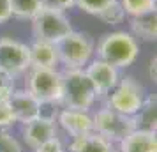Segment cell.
<instances>
[{"instance_id": "cell-17", "label": "cell", "mask_w": 157, "mask_h": 152, "mask_svg": "<svg viewBox=\"0 0 157 152\" xmlns=\"http://www.w3.org/2000/svg\"><path fill=\"white\" fill-rule=\"evenodd\" d=\"M43 7V0H11V13L20 20H32Z\"/></svg>"}, {"instance_id": "cell-4", "label": "cell", "mask_w": 157, "mask_h": 152, "mask_svg": "<svg viewBox=\"0 0 157 152\" xmlns=\"http://www.w3.org/2000/svg\"><path fill=\"white\" fill-rule=\"evenodd\" d=\"M27 90L43 104L60 103L64 92L62 72L55 67H29Z\"/></svg>"}, {"instance_id": "cell-5", "label": "cell", "mask_w": 157, "mask_h": 152, "mask_svg": "<svg viewBox=\"0 0 157 152\" xmlns=\"http://www.w3.org/2000/svg\"><path fill=\"white\" fill-rule=\"evenodd\" d=\"M147 99L145 88L132 76H125L118 80L115 88L108 94V108L118 111L122 115L136 117Z\"/></svg>"}, {"instance_id": "cell-18", "label": "cell", "mask_w": 157, "mask_h": 152, "mask_svg": "<svg viewBox=\"0 0 157 152\" xmlns=\"http://www.w3.org/2000/svg\"><path fill=\"white\" fill-rule=\"evenodd\" d=\"M127 16H138L148 11H155V0H118Z\"/></svg>"}, {"instance_id": "cell-26", "label": "cell", "mask_w": 157, "mask_h": 152, "mask_svg": "<svg viewBox=\"0 0 157 152\" xmlns=\"http://www.w3.org/2000/svg\"><path fill=\"white\" fill-rule=\"evenodd\" d=\"M46 7H51V9H57V11H62L65 13L67 9L74 7V0H43Z\"/></svg>"}, {"instance_id": "cell-6", "label": "cell", "mask_w": 157, "mask_h": 152, "mask_svg": "<svg viewBox=\"0 0 157 152\" xmlns=\"http://www.w3.org/2000/svg\"><path fill=\"white\" fill-rule=\"evenodd\" d=\"M32 32L36 41H46L55 44L69 32H72V25L65 13L44 6L32 18Z\"/></svg>"}, {"instance_id": "cell-8", "label": "cell", "mask_w": 157, "mask_h": 152, "mask_svg": "<svg viewBox=\"0 0 157 152\" xmlns=\"http://www.w3.org/2000/svg\"><path fill=\"white\" fill-rule=\"evenodd\" d=\"M30 67V48L13 37L0 39V71L14 78Z\"/></svg>"}, {"instance_id": "cell-27", "label": "cell", "mask_w": 157, "mask_h": 152, "mask_svg": "<svg viewBox=\"0 0 157 152\" xmlns=\"http://www.w3.org/2000/svg\"><path fill=\"white\" fill-rule=\"evenodd\" d=\"M13 18L11 13V0H0V25L7 23Z\"/></svg>"}, {"instance_id": "cell-1", "label": "cell", "mask_w": 157, "mask_h": 152, "mask_svg": "<svg viewBox=\"0 0 157 152\" xmlns=\"http://www.w3.org/2000/svg\"><path fill=\"white\" fill-rule=\"evenodd\" d=\"M97 58L111 64L117 69H125L136 62L140 55V46L136 37L131 32H109L99 39L97 43Z\"/></svg>"}, {"instance_id": "cell-9", "label": "cell", "mask_w": 157, "mask_h": 152, "mask_svg": "<svg viewBox=\"0 0 157 152\" xmlns=\"http://www.w3.org/2000/svg\"><path fill=\"white\" fill-rule=\"evenodd\" d=\"M85 72L90 78V81H92L94 88L97 92V97L108 95L115 88V85L118 83V80H120L118 69L113 67L111 64L104 62V60H101V58L90 60L85 65Z\"/></svg>"}, {"instance_id": "cell-10", "label": "cell", "mask_w": 157, "mask_h": 152, "mask_svg": "<svg viewBox=\"0 0 157 152\" xmlns=\"http://www.w3.org/2000/svg\"><path fill=\"white\" fill-rule=\"evenodd\" d=\"M9 106L13 110L16 122L29 124L41 117V108L43 103L37 101L29 90H14L13 95L9 97Z\"/></svg>"}, {"instance_id": "cell-19", "label": "cell", "mask_w": 157, "mask_h": 152, "mask_svg": "<svg viewBox=\"0 0 157 152\" xmlns=\"http://www.w3.org/2000/svg\"><path fill=\"white\" fill-rule=\"evenodd\" d=\"M134 119H136V124L141 122L145 126H148L147 129L155 131V97L145 99L141 110L138 111V117H134Z\"/></svg>"}, {"instance_id": "cell-23", "label": "cell", "mask_w": 157, "mask_h": 152, "mask_svg": "<svg viewBox=\"0 0 157 152\" xmlns=\"http://www.w3.org/2000/svg\"><path fill=\"white\" fill-rule=\"evenodd\" d=\"M14 92V78L0 71V101H9Z\"/></svg>"}, {"instance_id": "cell-20", "label": "cell", "mask_w": 157, "mask_h": 152, "mask_svg": "<svg viewBox=\"0 0 157 152\" xmlns=\"http://www.w3.org/2000/svg\"><path fill=\"white\" fill-rule=\"evenodd\" d=\"M97 18H101L102 21L106 23V25H118V23L124 21V18H125V13H124V9L122 6L118 4V0L113 2L111 6H108L102 13H101Z\"/></svg>"}, {"instance_id": "cell-3", "label": "cell", "mask_w": 157, "mask_h": 152, "mask_svg": "<svg viewBox=\"0 0 157 152\" xmlns=\"http://www.w3.org/2000/svg\"><path fill=\"white\" fill-rule=\"evenodd\" d=\"M55 48L58 55V64H62L65 69H83L92 60V55L95 51L90 36L76 30L69 32L58 43H55Z\"/></svg>"}, {"instance_id": "cell-21", "label": "cell", "mask_w": 157, "mask_h": 152, "mask_svg": "<svg viewBox=\"0 0 157 152\" xmlns=\"http://www.w3.org/2000/svg\"><path fill=\"white\" fill-rule=\"evenodd\" d=\"M117 0H74V6L79 7L81 11H85L88 14L99 16L108 6H111Z\"/></svg>"}, {"instance_id": "cell-12", "label": "cell", "mask_w": 157, "mask_h": 152, "mask_svg": "<svg viewBox=\"0 0 157 152\" xmlns=\"http://www.w3.org/2000/svg\"><path fill=\"white\" fill-rule=\"evenodd\" d=\"M58 124L72 138L94 131L92 117L88 115L86 111H81V110H71V108L62 110L60 115H58Z\"/></svg>"}, {"instance_id": "cell-7", "label": "cell", "mask_w": 157, "mask_h": 152, "mask_svg": "<svg viewBox=\"0 0 157 152\" xmlns=\"http://www.w3.org/2000/svg\"><path fill=\"white\" fill-rule=\"evenodd\" d=\"M94 131L99 133L101 136H104L108 142H120L122 138H125L138 127L134 117L122 115L118 111H115L111 108H101L97 110V113L92 117Z\"/></svg>"}, {"instance_id": "cell-25", "label": "cell", "mask_w": 157, "mask_h": 152, "mask_svg": "<svg viewBox=\"0 0 157 152\" xmlns=\"http://www.w3.org/2000/svg\"><path fill=\"white\" fill-rule=\"evenodd\" d=\"M34 150L36 152H64V143L60 142L58 136H53L50 140H46L44 143H41Z\"/></svg>"}, {"instance_id": "cell-13", "label": "cell", "mask_w": 157, "mask_h": 152, "mask_svg": "<svg viewBox=\"0 0 157 152\" xmlns=\"http://www.w3.org/2000/svg\"><path fill=\"white\" fill-rule=\"evenodd\" d=\"M118 143L120 152H157V136L152 129L136 127Z\"/></svg>"}, {"instance_id": "cell-28", "label": "cell", "mask_w": 157, "mask_h": 152, "mask_svg": "<svg viewBox=\"0 0 157 152\" xmlns=\"http://www.w3.org/2000/svg\"><path fill=\"white\" fill-rule=\"evenodd\" d=\"M150 78L155 81V57L152 58V62H150Z\"/></svg>"}, {"instance_id": "cell-2", "label": "cell", "mask_w": 157, "mask_h": 152, "mask_svg": "<svg viewBox=\"0 0 157 152\" xmlns=\"http://www.w3.org/2000/svg\"><path fill=\"white\" fill-rule=\"evenodd\" d=\"M62 81H64V92L60 103L65 108L88 111L97 99V92L90 78L86 76L85 69H64Z\"/></svg>"}, {"instance_id": "cell-22", "label": "cell", "mask_w": 157, "mask_h": 152, "mask_svg": "<svg viewBox=\"0 0 157 152\" xmlns=\"http://www.w3.org/2000/svg\"><path fill=\"white\" fill-rule=\"evenodd\" d=\"M0 152H23L21 145L18 143L13 134H9L7 131L0 133Z\"/></svg>"}, {"instance_id": "cell-16", "label": "cell", "mask_w": 157, "mask_h": 152, "mask_svg": "<svg viewBox=\"0 0 157 152\" xmlns=\"http://www.w3.org/2000/svg\"><path fill=\"white\" fill-rule=\"evenodd\" d=\"M30 48V67H57L58 55L53 43L36 41Z\"/></svg>"}, {"instance_id": "cell-11", "label": "cell", "mask_w": 157, "mask_h": 152, "mask_svg": "<svg viewBox=\"0 0 157 152\" xmlns=\"http://www.w3.org/2000/svg\"><path fill=\"white\" fill-rule=\"evenodd\" d=\"M53 136H57V126H55V120L48 117H37L36 120L25 124L23 127V140L32 150Z\"/></svg>"}, {"instance_id": "cell-15", "label": "cell", "mask_w": 157, "mask_h": 152, "mask_svg": "<svg viewBox=\"0 0 157 152\" xmlns=\"http://www.w3.org/2000/svg\"><path fill=\"white\" fill-rule=\"evenodd\" d=\"M131 34L143 41H155L157 37V13L148 11L138 16H131L129 20Z\"/></svg>"}, {"instance_id": "cell-24", "label": "cell", "mask_w": 157, "mask_h": 152, "mask_svg": "<svg viewBox=\"0 0 157 152\" xmlns=\"http://www.w3.org/2000/svg\"><path fill=\"white\" fill-rule=\"evenodd\" d=\"M14 115H13V110L9 106V101H0V127H9L13 126Z\"/></svg>"}, {"instance_id": "cell-14", "label": "cell", "mask_w": 157, "mask_h": 152, "mask_svg": "<svg viewBox=\"0 0 157 152\" xmlns=\"http://www.w3.org/2000/svg\"><path fill=\"white\" fill-rule=\"evenodd\" d=\"M69 152H115V150L111 142H108L99 133L90 131L86 134L74 138L71 147H69Z\"/></svg>"}]
</instances>
